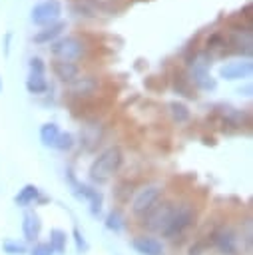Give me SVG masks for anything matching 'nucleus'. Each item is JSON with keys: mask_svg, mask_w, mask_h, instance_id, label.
Masks as SVG:
<instances>
[{"mask_svg": "<svg viewBox=\"0 0 253 255\" xmlns=\"http://www.w3.org/2000/svg\"><path fill=\"white\" fill-rule=\"evenodd\" d=\"M68 179H70V185H72V193L78 199H84V201L90 203V215L92 217H100L102 215V205H104V195L98 189H94V187H90L86 183H80L72 175V171H68Z\"/></svg>", "mask_w": 253, "mask_h": 255, "instance_id": "obj_5", "label": "nucleus"}, {"mask_svg": "<svg viewBox=\"0 0 253 255\" xmlns=\"http://www.w3.org/2000/svg\"><path fill=\"white\" fill-rule=\"evenodd\" d=\"M193 82L201 90H215V86H217V82L211 78V74L207 72V68L201 66V64H195V68H193Z\"/></svg>", "mask_w": 253, "mask_h": 255, "instance_id": "obj_17", "label": "nucleus"}, {"mask_svg": "<svg viewBox=\"0 0 253 255\" xmlns=\"http://www.w3.org/2000/svg\"><path fill=\"white\" fill-rule=\"evenodd\" d=\"M58 135H60V128H58L56 122H46V124L40 128V141H42V145H46V147H54Z\"/></svg>", "mask_w": 253, "mask_h": 255, "instance_id": "obj_19", "label": "nucleus"}, {"mask_svg": "<svg viewBox=\"0 0 253 255\" xmlns=\"http://www.w3.org/2000/svg\"><path fill=\"white\" fill-rule=\"evenodd\" d=\"M249 92H251V86H245L243 88V96H249Z\"/></svg>", "mask_w": 253, "mask_h": 255, "instance_id": "obj_29", "label": "nucleus"}, {"mask_svg": "<svg viewBox=\"0 0 253 255\" xmlns=\"http://www.w3.org/2000/svg\"><path fill=\"white\" fill-rule=\"evenodd\" d=\"M0 90H2V78H0Z\"/></svg>", "mask_w": 253, "mask_h": 255, "instance_id": "obj_30", "label": "nucleus"}, {"mask_svg": "<svg viewBox=\"0 0 253 255\" xmlns=\"http://www.w3.org/2000/svg\"><path fill=\"white\" fill-rule=\"evenodd\" d=\"M100 90V82L94 76H84V78H76L70 84V96L78 98V100H88L92 96H96Z\"/></svg>", "mask_w": 253, "mask_h": 255, "instance_id": "obj_10", "label": "nucleus"}, {"mask_svg": "<svg viewBox=\"0 0 253 255\" xmlns=\"http://www.w3.org/2000/svg\"><path fill=\"white\" fill-rule=\"evenodd\" d=\"M72 145H74V135H72L70 131H60V135H58L54 147L60 149V151H68Z\"/></svg>", "mask_w": 253, "mask_h": 255, "instance_id": "obj_25", "label": "nucleus"}, {"mask_svg": "<svg viewBox=\"0 0 253 255\" xmlns=\"http://www.w3.org/2000/svg\"><path fill=\"white\" fill-rule=\"evenodd\" d=\"M84 52H86V46L76 36H66L52 44V54L62 62H74V60L82 58Z\"/></svg>", "mask_w": 253, "mask_h": 255, "instance_id": "obj_6", "label": "nucleus"}, {"mask_svg": "<svg viewBox=\"0 0 253 255\" xmlns=\"http://www.w3.org/2000/svg\"><path fill=\"white\" fill-rule=\"evenodd\" d=\"M72 239H74V249H76L78 255H86L90 251V243L84 237V233L80 231V227H74L72 229Z\"/></svg>", "mask_w": 253, "mask_h": 255, "instance_id": "obj_24", "label": "nucleus"}, {"mask_svg": "<svg viewBox=\"0 0 253 255\" xmlns=\"http://www.w3.org/2000/svg\"><path fill=\"white\" fill-rule=\"evenodd\" d=\"M2 251L6 255H26L28 253V245L26 241H18V239H6L2 243Z\"/></svg>", "mask_w": 253, "mask_h": 255, "instance_id": "obj_23", "label": "nucleus"}, {"mask_svg": "<svg viewBox=\"0 0 253 255\" xmlns=\"http://www.w3.org/2000/svg\"><path fill=\"white\" fill-rule=\"evenodd\" d=\"M52 70H54L56 78H60L62 82H70V84L80 76V68L74 62H62V60H58V62L52 64Z\"/></svg>", "mask_w": 253, "mask_h": 255, "instance_id": "obj_14", "label": "nucleus"}, {"mask_svg": "<svg viewBox=\"0 0 253 255\" xmlns=\"http://www.w3.org/2000/svg\"><path fill=\"white\" fill-rule=\"evenodd\" d=\"M175 90H177V94H183L185 98H195L191 94V90L187 88V82H185L183 76H175Z\"/></svg>", "mask_w": 253, "mask_h": 255, "instance_id": "obj_27", "label": "nucleus"}, {"mask_svg": "<svg viewBox=\"0 0 253 255\" xmlns=\"http://www.w3.org/2000/svg\"><path fill=\"white\" fill-rule=\"evenodd\" d=\"M50 249L54 251V255H66V247H68V233L60 227L50 229V239H48Z\"/></svg>", "mask_w": 253, "mask_h": 255, "instance_id": "obj_16", "label": "nucleus"}, {"mask_svg": "<svg viewBox=\"0 0 253 255\" xmlns=\"http://www.w3.org/2000/svg\"><path fill=\"white\" fill-rule=\"evenodd\" d=\"M124 163V151L118 147V145H112V147H106L90 165V179L96 181V183H104L108 181L114 173L120 171Z\"/></svg>", "mask_w": 253, "mask_h": 255, "instance_id": "obj_1", "label": "nucleus"}, {"mask_svg": "<svg viewBox=\"0 0 253 255\" xmlns=\"http://www.w3.org/2000/svg\"><path fill=\"white\" fill-rule=\"evenodd\" d=\"M231 44L235 46V52H239V54H245V56H249L251 52H253V48H251V30L249 32H237L233 38H231Z\"/></svg>", "mask_w": 253, "mask_h": 255, "instance_id": "obj_20", "label": "nucleus"}, {"mask_svg": "<svg viewBox=\"0 0 253 255\" xmlns=\"http://www.w3.org/2000/svg\"><path fill=\"white\" fill-rule=\"evenodd\" d=\"M169 114H171V118H173V122H177V124H183V122H187L189 120V108L185 106V104H181V102H171L169 106Z\"/></svg>", "mask_w": 253, "mask_h": 255, "instance_id": "obj_22", "label": "nucleus"}, {"mask_svg": "<svg viewBox=\"0 0 253 255\" xmlns=\"http://www.w3.org/2000/svg\"><path fill=\"white\" fill-rule=\"evenodd\" d=\"M195 207L191 203H179L175 205V211H173V217L167 225V229L163 231V237L167 239H175V237H181L193 223H195Z\"/></svg>", "mask_w": 253, "mask_h": 255, "instance_id": "obj_2", "label": "nucleus"}, {"mask_svg": "<svg viewBox=\"0 0 253 255\" xmlns=\"http://www.w3.org/2000/svg\"><path fill=\"white\" fill-rule=\"evenodd\" d=\"M64 28H66V22L58 20V22L46 26L44 30H40V32L34 36V42H36V44H48V42H54V40L64 32Z\"/></svg>", "mask_w": 253, "mask_h": 255, "instance_id": "obj_15", "label": "nucleus"}, {"mask_svg": "<svg viewBox=\"0 0 253 255\" xmlns=\"http://www.w3.org/2000/svg\"><path fill=\"white\" fill-rule=\"evenodd\" d=\"M131 247H133V251L139 253V255H165V245H163V241H159L157 237L147 235V233L135 235V237L131 239Z\"/></svg>", "mask_w": 253, "mask_h": 255, "instance_id": "obj_9", "label": "nucleus"}, {"mask_svg": "<svg viewBox=\"0 0 253 255\" xmlns=\"http://www.w3.org/2000/svg\"><path fill=\"white\" fill-rule=\"evenodd\" d=\"M211 245L221 255H237L239 251V237L231 227H219L211 233Z\"/></svg>", "mask_w": 253, "mask_h": 255, "instance_id": "obj_8", "label": "nucleus"}, {"mask_svg": "<svg viewBox=\"0 0 253 255\" xmlns=\"http://www.w3.org/2000/svg\"><path fill=\"white\" fill-rule=\"evenodd\" d=\"M62 14V4L60 0H44L40 4H36L30 12V20L38 26H50L54 22H58Z\"/></svg>", "mask_w": 253, "mask_h": 255, "instance_id": "obj_7", "label": "nucleus"}, {"mask_svg": "<svg viewBox=\"0 0 253 255\" xmlns=\"http://www.w3.org/2000/svg\"><path fill=\"white\" fill-rule=\"evenodd\" d=\"M26 90L30 94H44L48 90V82L44 78V72H34L30 70L28 78H26Z\"/></svg>", "mask_w": 253, "mask_h": 255, "instance_id": "obj_18", "label": "nucleus"}, {"mask_svg": "<svg viewBox=\"0 0 253 255\" xmlns=\"http://www.w3.org/2000/svg\"><path fill=\"white\" fill-rule=\"evenodd\" d=\"M161 193H163V187L161 185H155V183H149V185H143L131 199V213L135 217H143L145 213H149L161 199Z\"/></svg>", "mask_w": 253, "mask_h": 255, "instance_id": "obj_4", "label": "nucleus"}, {"mask_svg": "<svg viewBox=\"0 0 253 255\" xmlns=\"http://www.w3.org/2000/svg\"><path fill=\"white\" fill-rule=\"evenodd\" d=\"M203 243H195V245H191L189 247V255H201V251H203Z\"/></svg>", "mask_w": 253, "mask_h": 255, "instance_id": "obj_28", "label": "nucleus"}, {"mask_svg": "<svg viewBox=\"0 0 253 255\" xmlns=\"http://www.w3.org/2000/svg\"><path fill=\"white\" fill-rule=\"evenodd\" d=\"M94 2H98V0H94ZM100 2H102V0H100Z\"/></svg>", "mask_w": 253, "mask_h": 255, "instance_id": "obj_31", "label": "nucleus"}, {"mask_svg": "<svg viewBox=\"0 0 253 255\" xmlns=\"http://www.w3.org/2000/svg\"><path fill=\"white\" fill-rule=\"evenodd\" d=\"M173 211H175V203L173 201H161L157 203L149 213H145L141 219H143V227L149 231V233H161L167 229L171 217H173Z\"/></svg>", "mask_w": 253, "mask_h": 255, "instance_id": "obj_3", "label": "nucleus"}, {"mask_svg": "<svg viewBox=\"0 0 253 255\" xmlns=\"http://www.w3.org/2000/svg\"><path fill=\"white\" fill-rule=\"evenodd\" d=\"M28 255H54V251L50 249L48 241H36V243H32V247L28 249Z\"/></svg>", "mask_w": 253, "mask_h": 255, "instance_id": "obj_26", "label": "nucleus"}, {"mask_svg": "<svg viewBox=\"0 0 253 255\" xmlns=\"http://www.w3.org/2000/svg\"><path fill=\"white\" fill-rule=\"evenodd\" d=\"M251 70H253L251 62H231V64H225L219 74L225 80H241V78H247Z\"/></svg>", "mask_w": 253, "mask_h": 255, "instance_id": "obj_13", "label": "nucleus"}, {"mask_svg": "<svg viewBox=\"0 0 253 255\" xmlns=\"http://www.w3.org/2000/svg\"><path fill=\"white\" fill-rule=\"evenodd\" d=\"M36 201H46V197H42L40 189L34 185V183H26L16 195H14V203L18 207H30L32 203Z\"/></svg>", "mask_w": 253, "mask_h": 255, "instance_id": "obj_12", "label": "nucleus"}, {"mask_svg": "<svg viewBox=\"0 0 253 255\" xmlns=\"http://www.w3.org/2000/svg\"><path fill=\"white\" fill-rule=\"evenodd\" d=\"M106 229L108 231H114V233H120L124 227H126V219H124V215H122V211L116 207V209H112L108 215H106Z\"/></svg>", "mask_w": 253, "mask_h": 255, "instance_id": "obj_21", "label": "nucleus"}, {"mask_svg": "<svg viewBox=\"0 0 253 255\" xmlns=\"http://www.w3.org/2000/svg\"><path fill=\"white\" fill-rule=\"evenodd\" d=\"M42 233V219L34 209H26L22 215V235L24 241L28 243H36L38 237Z\"/></svg>", "mask_w": 253, "mask_h": 255, "instance_id": "obj_11", "label": "nucleus"}]
</instances>
